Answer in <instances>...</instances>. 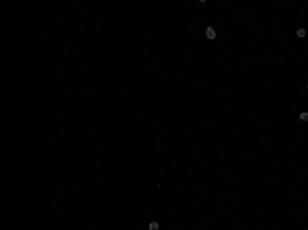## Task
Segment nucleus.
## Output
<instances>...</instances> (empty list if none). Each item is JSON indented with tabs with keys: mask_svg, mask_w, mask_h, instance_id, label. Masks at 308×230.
Here are the masks:
<instances>
[{
	"mask_svg": "<svg viewBox=\"0 0 308 230\" xmlns=\"http://www.w3.org/2000/svg\"><path fill=\"white\" fill-rule=\"evenodd\" d=\"M216 35H218V33H216L214 27H208V29H206V37H208V39H216Z\"/></svg>",
	"mask_w": 308,
	"mask_h": 230,
	"instance_id": "nucleus-1",
	"label": "nucleus"
},
{
	"mask_svg": "<svg viewBox=\"0 0 308 230\" xmlns=\"http://www.w3.org/2000/svg\"><path fill=\"white\" fill-rule=\"evenodd\" d=\"M298 117H300V121H308V111H302Z\"/></svg>",
	"mask_w": 308,
	"mask_h": 230,
	"instance_id": "nucleus-2",
	"label": "nucleus"
},
{
	"mask_svg": "<svg viewBox=\"0 0 308 230\" xmlns=\"http://www.w3.org/2000/svg\"><path fill=\"white\" fill-rule=\"evenodd\" d=\"M296 35H298L300 39H302V37H306V29H298V31H296Z\"/></svg>",
	"mask_w": 308,
	"mask_h": 230,
	"instance_id": "nucleus-3",
	"label": "nucleus"
},
{
	"mask_svg": "<svg viewBox=\"0 0 308 230\" xmlns=\"http://www.w3.org/2000/svg\"><path fill=\"white\" fill-rule=\"evenodd\" d=\"M160 226H158V222H150V226H148V230H158Z\"/></svg>",
	"mask_w": 308,
	"mask_h": 230,
	"instance_id": "nucleus-4",
	"label": "nucleus"
},
{
	"mask_svg": "<svg viewBox=\"0 0 308 230\" xmlns=\"http://www.w3.org/2000/svg\"><path fill=\"white\" fill-rule=\"evenodd\" d=\"M306 89H308V84H306Z\"/></svg>",
	"mask_w": 308,
	"mask_h": 230,
	"instance_id": "nucleus-5",
	"label": "nucleus"
}]
</instances>
